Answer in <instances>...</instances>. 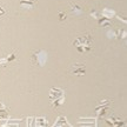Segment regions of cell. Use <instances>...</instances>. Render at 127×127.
<instances>
[{"label":"cell","instance_id":"1","mask_svg":"<svg viewBox=\"0 0 127 127\" xmlns=\"http://www.w3.org/2000/svg\"><path fill=\"white\" fill-rule=\"evenodd\" d=\"M4 15H6V9H2L1 5H0V17H4Z\"/></svg>","mask_w":127,"mask_h":127}]
</instances>
